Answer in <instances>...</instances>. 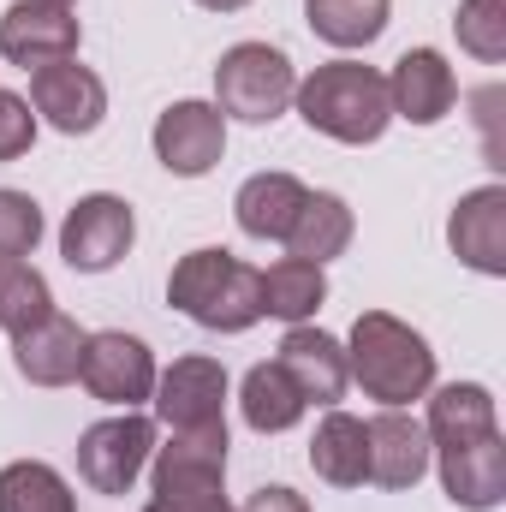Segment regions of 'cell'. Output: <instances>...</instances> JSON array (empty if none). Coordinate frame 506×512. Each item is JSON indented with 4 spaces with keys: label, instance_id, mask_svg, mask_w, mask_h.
<instances>
[{
    "label": "cell",
    "instance_id": "6da1fadb",
    "mask_svg": "<svg viewBox=\"0 0 506 512\" xmlns=\"http://www.w3.org/2000/svg\"><path fill=\"white\" fill-rule=\"evenodd\" d=\"M167 304L191 316L209 334H245L262 322V286L256 268L233 251H191L167 274Z\"/></svg>",
    "mask_w": 506,
    "mask_h": 512
},
{
    "label": "cell",
    "instance_id": "7a4b0ae2",
    "mask_svg": "<svg viewBox=\"0 0 506 512\" xmlns=\"http://www.w3.org/2000/svg\"><path fill=\"white\" fill-rule=\"evenodd\" d=\"M346 370L381 405H411V399H423L435 387V352H429V340L411 322H399L387 310H364L352 322Z\"/></svg>",
    "mask_w": 506,
    "mask_h": 512
},
{
    "label": "cell",
    "instance_id": "3957f363",
    "mask_svg": "<svg viewBox=\"0 0 506 512\" xmlns=\"http://www.w3.org/2000/svg\"><path fill=\"white\" fill-rule=\"evenodd\" d=\"M304 126L334 137V143H376L393 108H387V78L364 60H328L292 90Z\"/></svg>",
    "mask_w": 506,
    "mask_h": 512
},
{
    "label": "cell",
    "instance_id": "277c9868",
    "mask_svg": "<svg viewBox=\"0 0 506 512\" xmlns=\"http://www.w3.org/2000/svg\"><path fill=\"white\" fill-rule=\"evenodd\" d=\"M292 90H298V72H292V60H286L280 48H268V42H239V48H227L221 66H215V96H221L215 108L233 114V120H245V126L280 120L286 102H292Z\"/></svg>",
    "mask_w": 506,
    "mask_h": 512
},
{
    "label": "cell",
    "instance_id": "5b68a950",
    "mask_svg": "<svg viewBox=\"0 0 506 512\" xmlns=\"http://www.w3.org/2000/svg\"><path fill=\"white\" fill-rule=\"evenodd\" d=\"M155 453V423L149 417H108V423H90L84 441H78V477L96 489V495H126L131 483L143 477Z\"/></svg>",
    "mask_w": 506,
    "mask_h": 512
},
{
    "label": "cell",
    "instance_id": "8992f818",
    "mask_svg": "<svg viewBox=\"0 0 506 512\" xmlns=\"http://www.w3.org/2000/svg\"><path fill=\"white\" fill-rule=\"evenodd\" d=\"M131 239H137L131 203L96 191V197H78V203H72V215H66V227H60V256H66L78 274H108V268L131 251Z\"/></svg>",
    "mask_w": 506,
    "mask_h": 512
},
{
    "label": "cell",
    "instance_id": "52a82bcc",
    "mask_svg": "<svg viewBox=\"0 0 506 512\" xmlns=\"http://www.w3.org/2000/svg\"><path fill=\"white\" fill-rule=\"evenodd\" d=\"M78 382L90 387L102 405H143L155 393V352L137 340V334H90L84 340V364H78Z\"/></svg>",
    "mask_w": 506,
    "mask_h": 512
},
{
    "label": "cell",
    "instance_id": "ba28073f",
    "mask_svg": "<svg viewBox=\"0 0 506 512\" xmlns=\"http://www.w3.org/2000/svg\"><path fill=\"white\" fill-rule=\"evenodd\" d=\"M30 108L54 131H66V137H90L102 126V114H108V90L72 54V60H48V66L30 72Z\"/></svg>",
    "mask_w": 506,
    "mask_h": 512
},
{
    "label": "cell",
    "instance_id": "9c48e42d",
    "mask_svg": "<svg viewBox=\"0 0 506 512\" xmlns=\"http://www.w3.org/2000/svg\"><path fill=\"white\" fill-rule=\"evenodd\" d=\"M227 149V114L209 102H173L155 120V161L179 179H203Z\"/></svg>",
    "mask_w": 506,
    "mask_h": 512
},
{
    "label": "cell",
    "instance_id": "30bf717a",
    "mask_svg": "<svg viewBox=\"0 0 506 512\" xmlns=\"http://www.w3.org/2000/svg\"><path fill=\"white\" fill-rule=\"evenodd\" d=\"M155 411L167 429L227 423V370L215 358H173V370L155 376Z\"/></svg>",
    "mask_w": 506,
    "mask_h": 512
},
{
    "label": "cell",
    "instance_id": "8fae6325",
    "mask_svg": "<svg viewBox=\"0 0 506 512\" xmlns=\"http://www.w3.org/2000/svg\"><path fill=\"white\" fill-rule=\"evenodd\" d=\"M0 54L12 66H48V60H72L78 54V18L72 6H42V0H18L12 12H0Z\"/></svg>",
    "mask_w": 506,
    "mask_h": 512
},
{
    "label": "cell",
    "instance_id": "7c38bea8",
    "mask_svg": "<svg viewBox=\"0 0 506 512\" xmlns=\"http://www.w3.org/2000/svg\"><path fill=\"white\" fill-rule=\"evenodd\" d=\"M441 453V489L453 495V507L465 512H489L506 501V441L477 435V441H453V447H429Z\"/></svg>",
    "mask_w": 506,
    "mask_h": 512
},
{
    "label": "cell",
    "instance_id": "4fadbf2b",
    "mask_svg": "<svg viewBox=\"0 0 506 512\" xmlns=\"http://www.w3.org/2000/svg\"><path fill=\"white\" fill-rule=\"evenodd\" d=\"M149 459H155V495L221 489V477H227V423H215V429H173L167 447H155Z\"/></svg>",
    "mask_w": 506,
    "mask_h": 512
},
{
    "label": "cell",
    "instance_id": "5bb4252c",
    "mask_svg": "<svg viewBox=\"0 0 506 512\" xmlns=\"http://www.w3.org/2000/svg\"><path fill=\"white\" fill-rule=\"evenodd\" d=\"M453 102H459V78H453V66H447L435 48H411V54H399L393 78H387V108H393L399 120H411V126H435V120L453 114Z\"/></svg>",
    "mask_w": 506,
    "mask_h": 512
},
{
    "label": "cell",
    "instance_id": "9a60e30c",
    "mask_svg": "<svg viewBox=\"0 0 506 512\" xmlns=\"http://www.w3.org/2000/svg\"><path fill=\"white\" fill-rule=\"evenodd\" d=\"M280 370H286V382L304 393V405H340L346 399V382H352V370H346V352H340V340L334 334H322V328H292L286 340H280V358H274Z\"/></svg>",
    "mask_w": 506,
    "mask_h": 512
},
{
    "label": "cell",
    "instance_id": "2e32d148",
    "mask_svg": "<svg viewBox=\"0 0 506 512\" xmlns=\"http://www.w3.org/2000/svg\"><path fill=\"white\" fill-rule=\"evenodd\" d=\"M447 245L477 274H506V185H483V191L459 197V209L447 221Z\"/></svg>",
    "mask_w": 506,
    "mask_h": 512
},
{
    "label": "cell",
    "instance_id": "e0dca14e",
    "mask_svg": "<svg viewBox=\"0 0 506 512\" xmlns=\"http://www.w3.org/2000/svg\"><path fill=\"white\" fill-rule=\"evenodd\" d=\"M84 328L72 316H42L36 328L12 334V364L30 387H66L78 382V364H84Z\"/></svg>",
    "mask_w": 506,
    "mask_h": 512
},
{
    "label": "cell",
    "instance_id": "ac0fdd59",
    "mask_svg": "<svg viewBox=\"0 0 506 512\" xmlns=\"http://www.w3.org/2000/svg\"><path fill=\"white\" fill-rule=\"evenodd\" d=\"M370 435V483L381 489H417L423 471H429V435L417 417H405L399 405H387L381 417L364 423Z\"/></svg>",
    "mask_w": 506,
    "mask_h": 512
},
{
    "label": "cell",
    "instance_id": "d6986e66",
    "mask_svg": "<svg viewBox=\"0 0 506 512\" xmlns=\"http://www.w3.org/2000/svg\"><path fill=\"white\" fill-rule=\"evenodd\" d=\"M304 197H310V191H304L292 173H256V179L239 185L233 215H239V227H245L251 239H280V245H286V233H292Z\"/></svg>",
    "mask_w": 506,
    "mask_h": 512
},
{
    "label": "cell",
    "instance_id": "ffe728a7",
    "mask_svg": "<svg viewBox=\"0 0 506 512\" xmlns=\"http://www.w3.org/2000/svg\"><path fill=\"white\" fill-rule=\"evenodd\" d=\"M310 465H316V477L334 483V489L370 483V435H364V423L346 417V411H328L322 429H316V441H310Z\"/></svg>",
    "mask_w": 506,
    "mask_h": 512
},
{
    "label": "cell",
    "instance_id": "44dd1931",
    "mask_svg": "<svg viewBox=\"0 0 506 512\" xmlns=\"http://www.w3.org/2000/svg\"><path fill=\"white\" fill-rule=\"evenodd\" d=\"M495 393L477 382H447L435 399H429V423L423 435L435 447H453V441H477V435H495Z\"/></svg>",
    "mask_w": 506,
    "mask_h": 512
},
{
    "label": "cell",
    "instance_id": "7402d4cb",
    "mask_svg": "<svg viewBox=\"0 0 506 512\" xmlns=\"http://www.w3.org/2000/svg\"><path fill=\"white\" fill-rule=\"evenodd\" d=\"M256 286H262V316H280V322H292V328H298L304 316H316L322 298H328L322 262H304V256H280L274 268L256 274Z\"/></svg>",
    "mask_w": 506,
    "mask_h": 512
},
{
    "label": "cell",
    "instance_id": "603a6c76",
    "mask_svg": "<svg viewBox=\"0 0 506 512\" xmlns=\"http://www.w3.org/2000/svg\"><path fill=\"white\" fill-rule=\"evenodd\" d=\"M286 245H292V256H304V262L340 256L352 245V209L334 191H310L304 209H298V221H292V233H286Z\"/></svg>",
    "mask_w": 506,
    "mask_h": 512
},
{
    "label": "cell",
    "instance_id": "cb8c5ba5",
    "mask_svg": "<svg viewBox=\"0 0 506 512\" xmlns=\"http://www.w3.org/2000/svg\"><path fill=\"white\" fill-rule=\"evenodd\" d=\"M239 405H245V423H251L256 435H280V429H292V423L310 411V405H304V393L286 382V370H280V364H256L251 376H245Z\"/></svg>",
    "mask_w": 506,
    "mask_h": 512
},
{
    "label": "cell",
    "instance_id": "d4e9b609",
    "mask_svg": "<svg viewBox=\"0 0 506 512\" xmlns=\"http://www.w3.org/2000/svg\"><path fill=\"white\" fill-rule=\"evenodd\" d=\"M304 18L334 48H370L387 30V0H304Z\"/></svg>",
    "mask_w": 506,
    "mask_h": 512
},
{
    "label": "cell",
    "instance_id": "484cf974",
    "mask_svg": "<svg viewBox=\"0 0 506 512\" xmlns=\"http://www.w3.org/2000/svg\"><path fill=\"white\" fill-rule=\"evenodd\" d=\"M0 512H78L66 477L42 459H18L0 471Z\"/></svg>",
    "mask_w": 506,
    "mask_h": 512
},
{
    "label": "cell",
    "instance_id": "4316f807",
    "mask_svg": "<svg viewBox=\"0 0 506 512\" xmlns=\"http://www.w3.org/2000/svg\"><path fill=\"white\" fill-rule=\"evenodd\" d=\"M42 316H54L48 280H42L24 256H0V328H6V334H24V328H36Z\"/></svg>",
    "mask_w": 506,
    "mask_h": 512
},
{
    "label": "cell",
    "instance_id": "83f0119b",
    "mask_svg": "<svg viewBox=\"0 0 506 512\" xmlns=\"http://www.w3.org/2000/svg\"><path fill=\"white\" fill-rule=\"evenodd\" d=\"M453 30H459V48L477 54L483 66L506 60V0H459Z\"/></svg>",
    "mask_w": 506,
    "mask_h": 512
},
{
    "label": "cell",
    "instance_id": "f1b7e54d",
    "mask_svg": "<svg viewBox=\"0 0 506 512\" xmlns=\"http://www.w3.org/2000/svg\"><path fill=\"white\" fill-rule=\"evenodd\" d=\"M42 239V209L24 191H0V256H30Z\"/></svg>",
    "mask_w": 506,
    "mask_h": 512
},
{
    "label": "cell",
    "instance_id": "f546056e",
    "mask_svg": "<svg viewBox=\"0 0 506 512\" xmlns=\"http://www.w3.org/2000/svg\"><path fill=\"white\" fill-rule=\"evenodd\" d=\"M30 143H36V114H30V102L12 96V90H0V161L30 155Z\"/></svg>",
    "mask_w": 506,
    "mask_h": 512
},
{
    "label": "cell",
    "instance_id": "4dcf8cb0",
    "mask_svg": "<svg viewBox=\"0 0 506 512\" xmlns=\"http://www.w3.org/2000/svg\"><path fill=\"white\" fill-rule=\"evenodd\" d=\"M143 512H233L227 489H197V495H149Z\"/></svg>",
    "mask_w": 506,
    "mask_h": 512
},
{
    "label": "cell",
    "instance_id": "1f68e13d",
    "mask_svg": "<svg viewBox=\"0 0 506 512\" xmlns=\"http://www.w3.org/2000/svg\"><path fill=\"white\" fill-rule=\"evenodd\" d=\"M245 512H310V501L304 495H292V489H256L251 501H245Z\"/></svg>",
    "mask_w": 506,
    "mask_h": 512
},
{
    "label": "cell",
    "instance_id": "d6a6232c",
    "mask_svg": "<svg viewBox=\"0 0 506 512\" xmlns=\"http://www.w3.org/2000/svg\"><path fill=\"white\" fill-rule=\"evenodd\" d=\"M197 6H209V12H239V6H251V0H197Z\"/></svg>",
    "mask_w": 506,
    "mask_h": 512
},
{
    "label": "cell",
    "instance_id": "836d02e7",
    "mask_svg": "<svg viewBox=\"0 0 506 512\" xmlns=\"http://www.w3.org/2000/svg\"><path fill=\"white\" fill-rule=\"evenodd\" d=\"M42 6H72V0H42Z\"/></svg>",
    "mask_w": 506,
    "mask_h": 512
}]
</instances>
